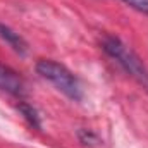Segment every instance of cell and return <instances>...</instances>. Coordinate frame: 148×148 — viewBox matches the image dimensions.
Wrapping results in <instances>:
<instances>
[{
	"label": "cell",
	"instance_id": "6",
	"mask_svg": "<svg viewBox=\"0 0 148 148\" xmlns=\"http://www.w3.org/2000/svg\"><path fill=\"white\" fill-rule=\"evenodd\" d=\"M77 136H79V141H81L83 145H95V143H98L97 134L91 133L90 129H81V131L77 133Z\"/></svg>",
	"mask_w": 148,
	"mask_h": 148
},
{
	"label": "cell",
	"instance_id": "2",
	"mask_svg": "<svg viewBox=\"0 0 148 148\" xmlns=\"http://www.w3.org/2000/svg\"><path fill=\"white\" fill-rule=\"evenodd\" d=\"M36 73L48 83H52L60 93H64L73 102L83 100V86L77 76L73 71H69L64 64L52 59H40L36 62Z\"/></svg>",
	"mask_w": 148,
	"mask_h": 148
},
{
	"label": "cell",
	"instance_id": "5",
	"mask_svg": "<svg viewBox=\"0 0 148 148\" xmlns=\"http://www.w3.org/2000/svg\"><path fill=\"white\" fill-rule=\"evenodd\" d=\"M17 109H19V112L24 115V119H26L35 129H41V117H40L38 110L33 105H29V103H26V102H21V103L17 105Z\"/></svg>",
	"mask_w": 148,
	"mask_h": 148
},
{
	"label": "cell",
	"instance_id": "1",
	"mask_svg": "<svg viewBox=\"0 0 148 148\" xmlns=\"http://www.w3.org/2000/svg\"><path fill=\"white\" fill-rule=\"evenodd\" d=\"M102 48L136 83H140L143 86V90L148 91V69H147V66L143 64V60L136 55V52L133 48H129L121 38L112 36V35L103 36V40H102Z\"/></svg>",
	"mask_w": 148,
	"mask_h": 148
},
{
	"label": "cell",
	"instance_id": "3",
	"mask_svg": "<svg viewBox=\"0 0 148 148\" xmlns=\"http://www.w3.org/2000/svg\"><path fill=\"white\" fill-rule=\"evenodd\" d=\"M24 88H26L24 81L19 74L12 67L0 64V90L2 91H5L9 95H14V97H23L26 93Z\"/></svg>",
	"mask_w": 148,
	"mask_h": 148
},
{
	"label": "cell",
	"instance_id": "4",
	"mask_svg": "<svg viewBox=\"0 0 148 148\" xmlns=\"http://www.w3.org/2000/svg\"><path fill=\"white\" fill-rule=\"evenodd\" d=\"M0 40L5 41L16 53H19V55H26L28 53V41L17 31H14L10 26H7L3 23H0Z\"/></svg>",
	"mask_w": 148,
	"mask_h": 148
},
{
	"label": "cell",
	"instance_id": "7",
	"mask_svg": "<svg viewBox=\"0 0 148 148\" xmlns=\"http://www.w3.org/2000/svg\"><path fill=\"white\" fill-rule=\"evenodd\" d=\"M122 2H126V3H127L129 7H133L134 10H138V12L148 16V0H122Z\"/></svg>",
	"mask_w": 148,
	"mask_h": 148
}]
</instances>
